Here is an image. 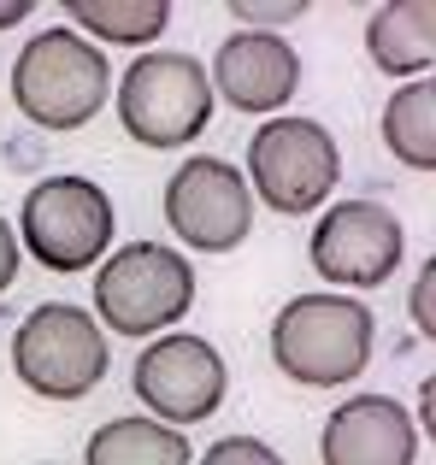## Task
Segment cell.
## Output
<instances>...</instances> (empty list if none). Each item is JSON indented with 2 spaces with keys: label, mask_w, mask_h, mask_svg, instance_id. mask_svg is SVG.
<instances>
[{
  "label": "cell",
  "mask_w": 436,
  "mask_h": 465,
  "mask_svg": "<svg viewBox=\"0 0 436 465\" xmlns=\"http://www.w3.org/2000/svg\"><path fill=\"white\" fill-rule=\"evenodd\" d=\"M383 148L413 171H436V89L407 83L383 106Z\"/></svg>",
  "instance_id": "9a60e30c"
},
{
  "label": "cell",
  "mask_w": 436,
  "mask_h": 465,
  "mask_svg": "<svg viewBox=\"0 0 436 465\" xmlns=\"http://www.w3.org/2000/svg\"><path fill=\"white\" fill-rule=\"evenodd\" d=\"M106 83H113V65L77 30H42L12 65V94H18L24 118L42 130L89 124L106 101Z\"/></svg>",
  "instance_id": "7a4b0ae2"
},
{
  "label": "cell",
  "mask_w": 436,
  "mask_h": 465,
  "mask_svg": "<svg viewBox=\"0 0 436 465\" xmlns=\"http://www.w3.org/2000/svg\"><path fill=\"white\" fill-rule=\"evenodd\" d=\"M407 318H413V330H419L425 341H436V260L419 272L413 295H407Z\"/></svg>",
  "instance_id": "ac0fdd59"
},
{
  "label": "cell",
  "mask_w": 436,
  "mask_h": 465,
  "mask_svg": "<svg viewBox=\"0 0 436 465\" xmlns=\"http://www.w3.org/2000/svg\"><path fill=\"white\" fill-rule=\"evenodd\" d=\"M366 54L390 77H413L436 65V0H390L366 24Z\"/></svg>",
  "instance_id": "4fadbf2b"
},
{
  "label": "cell",
  "mask_w": 436,
  "mask_h": 465,
  "mask_svg": "<svg viewBox=\"0 0 436 465\" xmlns=\"http://www.w3.org/2000/svg\"><path fill=\"white\" fill-rule=\"evenodd\" d=\"M130 389L136 401L172 430H189V424L213 419L218 401L230 389L224 353L201 336H160L154 348L136 353V371H130Z\"/></svg>",
  "instance_id": "ba28073f"
},
{
  "label": "cell",
  "mask_w": 436,
  "mask_h": 465,
  "mask_svg": "<svg viewBox=\"0 0 436 465\" xmlns=\"http://www.w3.org/2000/svg\"><path fill=\"white\" fill-rule=\"evenodd\" d=\"M30 18V0H0V30H6V24H24Z\"/></svg>",
  "instance_id": "7402d4cb"
},
{
  "label": "cell",
  "mask_w": 436,
  "mask_h": 465,
  "mask_svg": "<svg viewBox=\"0 0 436 465\" xmlns=\"http://www.w3.org/2000/svg\"><path fill=\"white\" fill-rule=\"evenodd\" d=\"M201 465H283L277 448H265L260 436H224V442H213Z\"/></svg>",
  "instance_id": "e0dca14e"
},
{
  "label": "cell",
  "mask_w": 436,
  "mask_h": 465,
  "mask_svg": "<svg viewBox=\"0 0 436 465\" xmlns=\"http://www.w3.org/2000/svg\"><path fill=\"white\" fill-rule=\"evenodd\" d=\"M83 465H189V442L160 419H113L89 436Z\"/></svg>",
  "instance_id": "5bb4252c"
},
{
  "label": "cell",
  "mask_w": 436,
  "mask_h": 465,
  "mask_svg": "<svg viewBox=\"0 0 436 465\" xmlns=\"http://www.w3.org/2000/svg\"><path fill=\"white\" fill-rule=\"evenodd\" d=\"M12 277H18V236H12V224L0 218V295L12 289Z\"/></svg>",
  "instance_id": "d6986e66"
},
{
  "label": "cell",
  "mask_w": 436,
  "mask_h": 465,
  "mask_svg": "<svg viewBox=\"0 0 436 465\" xmlns=\"http://www.w3.org/2000/svg\"><path fill=\"white\" fill-rule=\"evenodd\" d=\"M230 12H236V18H301L307 6H301V0H289V6H248V0H236Z\"/></svg>",
  "instance_id": "ffe728a7"
},
{
  "label": "cell",
  "mask_w": 436,
  "mask_h": 465,
  "mask_svg": "<svg viewBox=\"0 0 436 465\" xmlns=\"http://www.w3.org/2000/svg\"><path fill=\"white\" fill-rule=\"evenodd\" d=\"M413 454H419L413 412L390 395L342 401L324 419V442H319L324 465H413Z\"/></svg>",
  "instance_id": "7c38bea8"
},
{
  "label": "cell",
  "mask_w": 436,
  "mask_h": 465,
  "mask_svg": "<svg viewBox=\"0 0 436 465\" xmlns=\"http://www.w3.org/2000/svg\"><path fill=\"white\" fill-rule=\"evenodd\" d=\"M419 424H425V436L436 442V371L419 383Z\"/></svg>",
  "instance_id": "44dd1931"
},
{
  "label": "cell",
  "mask_w": 436,
  "mask_h": 465,
  "mask_svg": "<svg viewBox=\"0 0 436 465\" xmlns=\"http://www.w3.org/2000/svg\"><path fill=\"white\" fill-rule=\"evenodd\" d=\"M195 301V265L165 242H130L94 277V312L118 336H154Z\"/></svg>",
  "instance_id": "3957f363"
},
{
  "label": "cell",
  "mask_w": 436,
  "mask_h": 465,
  "mask_svg": "<svg viewBox=\"0 0 436 465\" xmlns=\"http://www.w3.org/2000/svg\"><path fill=\"white\" fill-rule=\"evenodd\" d=\"M401 253H407L401 218L378 201H342L312 230V272L331 277V283H348V289L390 283Z\"/></svg>",
  "instance_id": "30bf717a"
},
{
  "label": "cell",
  "mask_w": 436,
  "mask_h": 465,
  "mask_svg": "<svg viewBox=\"0 0 436 465\" xmlns=\"http://www.w3.org/2000/svg\"><path fill=\"white\" fill-rule=\"evenodd\" d=\"M248 177L272 213L301 218L324 206V194L342 177V159L319 118H265L248 142Z\"/></svg>",
  "instance_id": "8992f818"
},
{
  "label": "cell",
  "mask_w": 436,
  "mask_h": 465,
  "mask_svg": "<svg viewBox=\"0 0 436 465\" xmlns=\"http://www.w3.org/2000/svg\"><path fill=\"white\" fill-rule=\"evenodd\" d=\"M12 371L42 401H83L106 377V336L89 307L47 301L12 336Z\"/></svg>",
  "instance_id": "277c9868"
},
{
  "label": "cell",
  "mask_w": 436,
  "mask_h": 465,
  "mask_svg": "<svg viewBox=\"0 0 436 465\" xmlns=\"http://www.w3.org/2000/svg\"><path fill=\"white\" fill-rule=\"evenodd\" d=\"M431 89H436V83H431Z\"/></svg>",
  "instance_id": "603a6c76"
},
{
  "label": "cell",
  "mask_w": 436,
  "mask_h": 465,
  "mask_svg": "<svg viewBox=\"0 0 436 465\" xmlns=\"http://www.w3.org/2000/svg\"><path fill=\"white\" fill-rule=\"evenodd\" d=\"M113 242V201L89 177H42L24 194V248L47 272H89Z\"/></svg>",
  "instance_id": "52a82bcc"
},
{
  "label": "cell",
  "mask_w": 436,
  "mask_h": 465,
  "mask_svg": "<svg viewBox=\"0 0 436 465\" xmlns=\"http://www.w3.org/2000/svg\"><path fill=\"white\" fill-rule=\"evenodd\" d=\"M378 318L354 295H295L272 324V360L283 377L307 389L354 383L372 360Z\"/></svg>",
  "instance_id": "6da1fadb"
},
{
  "label": "cell",
  "mask_w": 436,
  "mask_h": 465,
  "mask_svg": "<svg viewBox=\"0 0 436 465\" xmlns=\"http://www.w3.org/2000/svg\"><path fill=\"white\" fill-rule=\"evenodd\" d=\"M165 224L195 253H230L253 230V189L230 159H189L165 183Z\"/></svg>",
  "instance_id": "9c48e42d"
},
{
  "label": "cell",
  "mask_w": 436,
  "mask_h": 465,
  "mask_svg": "<svg viewBox=\"0 0 436 465\" xmlns=\"http://www.w3.org/2000/svg\"><path fill=\"white\" fill-rule=\"evenodd\" d=\"M71 24H89L106 42H154V35L172 24V6L165 0H71Z\"/></svg>",
  "instance_id": "2e32d148"
},
{
  "label": "cell",
  "mask_w": 436,
  "mask_h": 465,
  "mask_svg": "<svg viewBox=\"0 0 436 465\" xmlns=\"http://www.w3.org/2000/svg\"><path fill=\"white\" fill-rule=\"evenodd\" d=\"M118 118L142 148H183L213 118V77L189 54H148L118 83Z\"/></svg>",
  "instance_id": "5b68a950"
},
{
  "label": "cell",
  "mask_w": 436,
  "mask_h": 465,
  "mask_svg": "<svg viewBox=\"0 0 436 465\" xmlns=\"http://www.w3.org/2000/svg\"><path fill=\"white\" fill-rule=\"evenodd\" d=\"M213 89L224 94L236 113H277V106L301 89V59H295V47L272 30L224 35V47H218V59H213Z\"/></svg>",
  "instance_id": "8fae6325"
}]
</instances>
